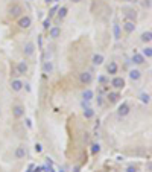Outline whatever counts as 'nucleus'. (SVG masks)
Returning <instances> with one entry per match:
<instances>
[{
    "instance_id": "6e6552de",
    "label": "nucleus",
    "mask_w": 152,
    "mask_h": 172,
    "mask_svg": "<svg viewBox=\"0 0 152 172\" xmlns=\"http://www.w3.org/2000/svg\"><path fill=\"white\" fill-rule=\"evenodd\" d=\"M14 157L17 158V160H21V158H24V157H26V148H24V145H20V146L15 149Z\"/></svg>"
},
{
    "instance_id": "f257e3e1",
    "label": "nucleus",
    "mask_w": 152,
    "mask_h": 172,
    "mask_svg": "<svg viewBox=\"0 0 152 172\" xmlns=\"http://www.w3.org/2000/svg\"><path fill=\"white\" fill-rule=\"evenodd\" d=\"M79 81H81V84H84V85H90V84L93 82L91 72H82L81 75H79Z\"/></svg>"
},
{
    "instance_id": "6ab92c4d",
    "label": "nucleus",
    "mask_w": 152,
    "mask_h": 172,
    "mask_svg": "<svg viewBox=\"0 0 152 172\" xmlns=\"http://www.w3.org/2000/svg\"><path fill=\"white\" fill-rule=\"evenodd\" d=\"M132 63L137 64V65L143 64V63H145V56H143L141 54H134V56H132Z\"/></svg>"
},
{
    "instance_id": "39448f33",
    "label": "nucleus",
    "mask_w": 152,
    "mask_h": 172,
    "mask_svg": "<svg viewBox=\"0 0 152 172\" xmlns=\"http://www.w3.org/2000/svg\"><path fill=\"white\" fill-rule=\"evenodd\" d=\"M12 116L15 119L23 117L24 116V107L23 105H14V107H12Z\"/></svg>"
},
{
    "instance_id": "412c9836",
    "label": "nucleus",
    "mask_w": 152,
    "mask_h": 172,
    "mask_svg": "<svg viewBox=\"0 0 152 172\" xmlns=\"http://www.w3.org/2000/svg\"><path fill=\"white\" fill-rule=\"evenodd\" d=\"M141 55L145 56V58H147V60H151L152 58V47L151 46H146L145 49L141 50Z\"/></svg>"
},
{
    "instance_id": "2eb2a0df",
    "label": "nucleus",
    "mask_w": 152,
    "mask_h": 172,
    "mask_svg": "<svg viewBox=\"0 0 152 172\" xmlns=\"http://www.w3.org/2000/svg\"><path fill=\"white\" fill-rule=\"evenodd\" d=\"M53 72V63L52 61H44V64H43V73H52Z\"/></svg>"
},
{
    "instance_id": "aec40b11",
    "label": "nucleus",
    "mask_w": 152,
    "mask_h": 172,
    "mask_svg": "<svg viewBox=\"0 0 152 172\" xmlns=\"http://www.w3.org/2000/svg\"><path fill=\"white\" fill-rule=\"evenodd\" d=\"M151 40H152V32H151V30H146V32L141 34V41L143 43H147V44H149Z\"/></svg>"
},
{
    "instance_id": "423d86ee",
    "label": "nucleus",
    "mask_w": 152,
    "mask_h": 172,
    "mask_svg": "<svg viewBox=\"0 0 152 172\" xmlns=\"http://www.w3.org/2000/svg\"><path fill=\"white\" fill-rule=\"evenodd\" d=\"M129 111H131V108H129V105H128L126 102H123V104L117 108V114H119V117H125V116H128Z\"/></svg>"
},
{
    "instance_id": "a878e982",
    "label": "nucleus",
    "mask_w": 152,
    "mask_h": 172,
    "mask_svg": "<svg viewBox=\"0 0 152 172\" xmlns=\"http://www.w3.org/2000/svg\"><path fill=\"white\" fill-rule=\"evenodd\" d=\"M140 101L143 104H149L151 102V95L149 93H141L140 95Z\"/></svg>"
},
{
    "instance_id": "ddd939ff",
    "label": "nucleus",
    "mask_w": 152,
    "mask_h": 172,
    "mask_svg": "<svg viewBox=\"0 0 152 172\" xmlns=\"http://www.w3.org/2000/svg\"><path fill=\"white\" fill-rule=\"evenodd\" d=\"M106 99H108V102H110V104H116V102H119V99H120V93H117V91L108 93Z\"/></svg>"
},
{
    "instance_id": "9b49d317",
    "label": "nucleus",
    "mask_w": 152,
    "mask_h": 172,
    "mask_svg": "<svg viewBox=\"0 0 152 172\" xmlns=\"http://www.w3.org/2000/svg\"><path fill=\"white\" fill-rule=\"evenodd\" d=\"M23 85H24V84L21 82L20 79H14V81L11 82V89L14 91H21V90H23Z\"/></svg>"
},
{
    "instance_id": "1a4fd4ad",
    "label": "nucleus",
    "mask_w": 152,
    "mask_h": 172,
    "mask_svg": "<svg viewBox=\"0 0 152 172\" xmlns=\"http://www.w3.org/2000/svg\"><path fill=\"white\" fill-rule=\"evenodd\" d=\"M28 73V63L26 61H20L17 64V75H24Z\"/></svg>"
},
{
    "instance_id": "473e14b6",
    "label": "nucleus",
    "mask_w": 152,
    "mask_h": 172,
    "mask_svg": "<svg viewBox=\"0 0 152 172\" xmlns=\"http://www.w3.org/2000/svg\"><path fill=\"white\" fill-rule=\"evenodd\" d=\"M123 2H132V0H123Z\"/></svg>"
},
{
    "instance_id": "9d476101",
    "label": "nucleus",
    "mask_w": 152,
    "mask_h": 172,
    "mask_svg": "<svg viewBox=\"0 0 152 172\" xmlns=\"http://www.w3.org/2000/svg\"><path fill=\"white\" fill-rule=\"evenodd\" d=\"M104 61H105V58H104V55H102V54H95V55H93V58H91V63L95 65H102V64H104Z\"/></svg>"
},
{
    "instance_id": "393cba45",
    "label": "nucleus",
    "mask_w": 152,
    "mask_h": 172,
    "mask_svg": "<svg viewBox=\"0 0 152 172\" xmlns=\"http://www.w3.org/2000/svg\"><path fill=\"white\" fill-rule=\"evenodd\" d=\"M93 96H95V93H93L91 90H85V91L82 93L84 101H91V99H93Z\"/></svg>"
},
{
    "instance_id": "5701e85b",
    "label": "nucleus",
    "mask_w": 152,
    "mask_h": 172,
    "mask_svg": "<svg viewBox=\"0 0 152 172\" xmlns=\"http://www.w3.org/2000/svg\"><path fill=\"white\" fill-rule=\"evenodd\" d=\"M84 117H85V119H93V117H95V110L87 107L85 110H84Z\"/></svg>"
},
{
    "instance_id": "c756f323",
    "label": "nucleus",
    "mask_w": 152,
    "mask_h": 172,
    "mask_svg": "<svg viewBox=\"0 0 152 172\" xmlns=\"http://www.w3.org/2000/svg\"><path fill=\"white\" fill-rule=\"evenodd\" d=\"M41 151H43V146H41L40 143H37V145H35V152H37V154H40Z\"/></svg>"
},
{
    "instance_id": "20e7f679",
    "label": "nucleus",
    "mask_w": 152,
    "mask_h": 172,
    "mask_svg": "<svg viewBox=\"0 0 152 172\" xmlns=\"http://www.w3.org/2000/svg\"><path fill=\"white\" fill-rule=\"evenodd\" d=\"M30 24H32V19L29 15H23L19 20V26L21 29H28V28H30Z\"/></svg>"
},
{
    "instance_id": "f8f14e48",
    "label": "nucleus",
    "mask_w": 152,
    "mask_h": 172,
    "mask_svg": "<svg viewBox=\"0 0 152 172\" xmlns=\"http://www.w3.org/2000/svg\"><path fill=\"white\" fill-rule=\"evenodd\" d=\"M61 35V28H58V26H53V28H50L49 29V37L50 38H58Z\"/></svg>"
},
{
    "instance_id": "f3484780",
    "label": "nucleus",
    "mask_w": 152,
    "mask_h": 172,
    "mask_svg": "<svg viewBox=\"0 0 152 172\" xmlns=\"http://www.w3.org/2000/svg\"><path fill=\"white\" fill-rule=\"evenodd\" d=\"M117 70H119V65H117V63H114V61H111V63L108 64V67H106V72H108L110 75H116Z\"/></svg>"
},
{
    "instance_id": "c85d7f7f",
    "label": "nucleus",
    "mask_w": 152,
    "mask_h": 172,
    "mask_svg": "<svg viewBox=\"0 0 152 172\" xmlns=\"http://www.w3.org/2000/svg\"><path fill=\"white\" fill-rule=\"evenodd\" d=\"M43 26H44V29H49V28H50V19L44 20V23H43Z\"/></svg>"
},
{
    "instance_id": "7ed1b4c3",
    "label": "nucleus",
    "mask_w": 152,
    "mask_h": 172,
    "mask_svg": "<svg viewBox=\"0 0 152 172\" xmlns=\"http://www.w3.org/2000/svg\"><path fill=\"white\" fill-rule=\"evenodd\" d=\"M21 12H23V8H21L20 5H12V6H9V9H8V14H9V17H19Z\"/></svg>"
},
{
    "instance_id": "a211bd4d",
    "label": "nucleus",
    "mask_w": 152,
    "mask_h": 172,
    "mask_svg": "<svg viewBox=\"0 0 152 172\" xmlns=\"http://www.w3.org/2000/svg\"><path fill=\"white\" fill-rule=\"evenodd\" d=\"M125 17H126L128 21H135L137 20V12L134 9H128L126 12H125Z\"/></svg>"
},
{
    "instance_id": "0eeeda50",
    "label": "nucleus",
    "mask_w": 152,
    "mask_h": 172,
    "mask_svg": "<svg viewBox=\"0 0 152 172\" xmlns=\"http://www.w3.org/2000/svg\"><path fill=\"white\" fill-rule=\"evenodd\" d=\"M23 52H24V55H26V56H32V55L35 54V44H34L32 41L26 43V44H24V49H23Z\"/></svg>"
},
{
    "instance_id": "4468645a",
    "label": "nucleus",
    "mask_w": 152,
    "mask_h": 172,
    "mask_svg": "<svg viewBox=\"0 0 152 172\" xmlns=\"http://www.w3.org/2000/svg\"><path fill=\"white\" fill-rule=\"evenodd\" d=\"M129 78H131L132 81H140V78H141V72H140V70H137V69L129 70Z\"/></svg>"
},
{
    "instance_id": "b1692460",
    "label": "nucleus",
    "mask_w": 152,
    "mask_h": 172,
    "mask_svg": "<svg viewBox=\"0 0 152 172\" xmlns=\"http://www.w3.org/2000/svg\"><path fill=\"white\" fill-rule=\"evenodd\" d=\"M113 34H114V38L116 40H120L122 34H120V26L119 24H113Z\"/></svg>"
},
{
    "instance_id": "4be33fe9",
    "label": "nucleus",
    "mask_w": 152,
    "mask_h": 172,
    "mask_svg": "<svg viewBox=\"0 0 152 172\" xmlns=\"http://www.w3.org/2000/svg\"><path fill=\"white\" fill-rule=\"evenodd\" d=\"M67 12H69V9H67L65 6H61V8H58V17H59V20L65 19Z\"/></svg>"
},
{
    "instance_id": "f03ea898",
    "label": "nucleus",
    "mask_w": 152,
    "mask_h": 172,
    "mask_svg": "<svg viewBox=\"0 0 152 172\" xmlns=\"http://www.w3.org/2000/svg\"><path fill=\"white\" fill-rule=\"evenodd\" d=\"M111 85H113L116 90H122L125 87V79L122 76H114L113 81H111Z\"/></svg>"
},
{
    "instance_id": "7c9ffc66",
    "label": "nucleus",
    "mask_w": 152,
    "mask_h": 172,
    "mask_svg": "<svg viewBox=\"0 0 152 172\" xmlns=\"http://www.w3.org/2000/svg\"><path fill=\"white\" fill-rule=\"evenodd\" d=\"M143 6L149 9V8H151V0H145V2H143Z\"/></svg>"
},
{
    "instance_id": "dca6fc26",
    "label": "nucleus",
    "mask_w": 152,
    "mask_h": 172,
    "mask_svg": "<svg viewBox=\"0 0 152 172\" xmlns=\"http://www.w3.org/2000/svg\"><path fill=\"white\" fill-rule=\"evenodd\" d=\"M123 29H125V32H126V34H132L134 30H135V24H134V21H128L126 20V23L123 24Z\"/></svg>"
},
{
    "instance_id": "bb28decb",
    "label": "nucleus",
    "mask_w": 152,
    "mask_h": 172,
    "mask_svg": "<svg viewBox=\"0 0 152 172\" xmlns=\"http://www.w3.org/2000/svg\"><path fill=\"white\" fill-rule=\"evenodd\" d=\"M100 152V145L99 143H93L91 145V154H99Z\"/></svg>"
},
{
    "instance_id": "2f4dec72",
    "label": "nucleus",
    "mask_w": 152,
    "mask_h": 172,
    "mask_svg": "<svg viewBox=\"0 0 152 172\" xmlns=\"http://www.w3.org/2000/svg\"><path fill=\"white\" fill-rule=\"evenodd\" d=\"M71 2H75V3H78V2H81V0H71Z\"/></svg>"
},
{
    "instance_id": "cd10ccee",
    "label": "nucleus",
    "mask_w": 152,
    "mask_h": 172,
    "mask_svg": "<svg viewBox=\"0 0 152 172\" xmlns=\"http://www.w3.org/2000/svg\"><path fill=\"white\" fill-rule=\"evenodd\" d=\"M125 172H137V167L135 166H128L126 169H125Z\"/></svg>"
}]
</instances>
